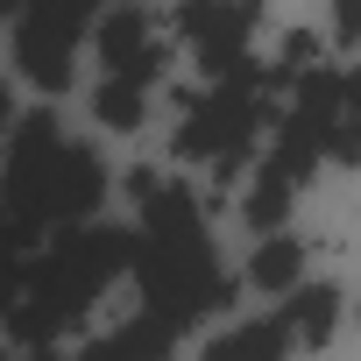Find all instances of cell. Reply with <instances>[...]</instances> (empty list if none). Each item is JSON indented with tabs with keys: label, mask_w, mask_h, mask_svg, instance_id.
<instances>
[{
	"label": "cell",
	"mask_w": 361,
	"mask_h": 361,
	"mask_svg": "<svg viewBox=\"0 0 361 361\" xmlns=\"http://www.w3.org/2000/svg\"><path fill=\"white\" fill-rule=\"evenodd\" d=\"M135 227H128V269H135V290H142V312H156L163 326H199L213 319L234 283H227V262L199 220V199L185 185H149L135 192Z\"/></svg>",
	"instance_id": "6da1fadb"
},
{
	"label": "cell",
	"mask_w": 361,
	"mask_h": 361,
	"mask_svg": "<svg viewBox=\"0 0 361 361\" xmlns=\"http://www.w3.org/2000/svg\"><path fill=\"white\" fill-rule=\"evenodd\" d=\"M106 206V163L92 142H78L50 106L15 114L0 135V220L22 241H43L57 227H78Z\"/></svg>",
	"instance_id": "7a4b0ae2"
},
{
	"label": "cell",
	"mask_w": 361,
	"mask_h": 361,
	"mask_svg": "<svg viewBox=\"0 0 361 361\" xmlns=\"http://www.w3.org/2000/svg\"><path fill=\"white\" fill-rule=\"evenodd\" d=\"M121 269H128V227H114L99 213L78 227H57V234H43V248H29L22 290L0 326L15 333V347H57L64 333L85 326V312L114 290Z\"/></svg>",
	"instance_id": "3957f363"
},
{
	"label": "cell",
	"mask_w": 361,
	"mask_h": 361,
	"mask_svg": "<svg viewBox=\"0 0 361 361\" xmlns=\"http://www.w3.org/2000/svg\"><path fill=\"white\" fill-rule=\"evenodd\" d=\"M276 85H283V78L262 71L255 57L234 64V71H220V78H206V92L185 106L177 156H185V163H213L220 177H234V170L248 163L255 135H262L269 114H276Z\"/></svg>",
	"instance_id": "277c9868"
},
{
	"label": "cell",
	"mask_w": 361,
	"mask_h": 361,
	"mask_svg": "<svg viewBox=\"0 0 361 361\" xmlns=\"http://www.w3.org/2000/svg\"><path fill=\"white\" fill-rule=\"evenodd\" d=\"M276 142H269V170H283L290 185H312L319 163H354V99H347V71L340 64H305L290 78V106L269 114Z\"/></svg>",
	"instance_id": "5b68a950"
},
{
	"label": "cell",
	"mask_w": 361,
	"mask_h": 361,
	"mask_svg": "<svg viewBox=\"0 0 361 361\" xmlns=\"http://www.w3.org/2000/svg\"><path fill=\"white\" fill-rule=\"evenodd\" d=\"M114 8V0H15L8 22V50L22 64V78L36 92H64L78 71V43L92 36V22Z\"/></svg>",
	"instance_id": "8992f818"
},
{
	"label": "cell",
	"mask_w": 361,
	"mask_h": 361,
	"mask_svg": "<svg viewBox=\"0 0 361 361\" xmlns=\"http://www.w3.org/2000/svg\"><path fill=\"white\" fill-rule=\"evenodd\" d=\"M255 22H262V15H255V0H185V8H177V36L192 43V57H199L206 78L248 64Z\"/></svg>",
	"instance_id": "52a82bcc"
},
{
	"label": "cell",
	"mask_w": 361,
	"mask_h": 361,
	"mask_svg": "<svg viewBox=\"0 0 361 361\" xmlns=\"http://www.w3.org/2000/svg\"><path fill=\"white\" fill-rule=\"evenodd\" d=\"M92 57H99V78H142V85H156L163 78V36H156V22L135 8V0H114V8L92 22Z\"/></svg>",
	"instance_id": "ba28073f"
},
{
	"label": "cell",
	"mask_w": 361,
	"mask_h": 361,
	"mask_svg": "<svg viewBox=\"0 0 361 361\" xmlns=\"http://www.w3.org/2000/svg\"><path fill=\"white\" fill-rule=\"evenodd\" d=\"M340 283H319V276H298L290 290H283V312H276V326L290 333V347H326L333 340V326H340Z\"/></svg>",
	"instance_id": "9c48e42d"
},
{
	"label": "cell",
	"mask_w": 361,
	"mask_h": 361,
	"mask_svg": "<svg viewBox=\"0 0 361 361\" xmlns=\"http://www.w3.org/2000/svg\"><path fill=\"white\" fill-rule=\"evenodd\" d=\"M170 347H177V326H163L156 312H135V319L106 326L99 340H85L78 361H170Z\"/></svg>",
	"instance_id": "30bf717a"
},
{
	"label": "cell",
	"mask_w": 361,
	"mask_h": 361,
	"mask_svg": "<svg viewBox=\"0 0 361 361\" xmlns=\"http://www.w3.org/2000/svg\"><path fill=\"white\" fill-rule=\"evenodd\" d=\"M305 269H312V255H305V241H298V234H283V227H276V234H262V241H255V255H248V283H255V290H276V298H283Z\"/></svg>",
	"instance_id": "8fae6325"
},
{
	"label": "cell",
	"mask_w": 361,
	"mask_h": 361,
	"mask_svg": "<svg viewBox=\"0 0 361 361\" xmlns=\"http://www.w3.org/2000/svg\"><path fill=\"white\" fill-rule=\"evenodd\" d=\"M206 361H290V333L276 326V312L269 319H241V326H227L206 347Z\"/></svg>",
	"instance_id": "7c38bea8"
},
{
	"label": "cell",
	"mask_w": 361,
	"mask_h": 361,
	"mask_svg": "<svg viewBox=\"0 0 361 361\" xmlns=\"http://www.w3.org/2000/svg\"><path fill=\"white\" fill-rule=\"evenodd\" d=\"M290 199H298V185H290L283 170H269V163H262V170L248 177V199H241V220H248L255 234H276V227H283V213H290Z\"/></svg>",
	"instance_id": "4fadbf2b"
},
{
	"label": "cell",
	"mask_w": 361,
	"mask_h": 361,
	"mask_svg": "<svg viewBox=\"0 0 361 361\" xmlns=\"http://www.w3.org/2000/svg\"><path fill=\"white\" fill-rule=\"evenodd\" d=\"M142 106H149V85L142 78H99L92 85V114L106 128H142Z\"/></svg>",
	"instance_id": "5bb4252c"
},
{
	"label": "cell",
	"mask_w": 361,
	"mask_h": 361,
	"mask_svg": "<svg viewBox=\"0 0 361 361\" xmlns=\"http://www.w3.org/2000/svg\"><path fill=\"white\" fill-rule=\"evenodd\" d=\"M29 248H36V241H22L8 220H0V319H8V305H15V290H22V262H29Z\"/></svg>",
	"instance_id": "9a60e30c"
},
{
	"label": "cell",
	"mask_w": 361,
	"mask_h": 361,
	"mask_svg": "<svg viewBox=\"0 0 361 361\" xmlns=\"http://www.w3.org/2000/svg\"><path fill=\"white\" fill-rule=\"evenodd\" d=\"M0 361H57L50 347H15V354H0Z\"/></svg>",
	"instance_id": "2e32d148"
},
{
	"label": "cell",
	"mask_w": 361,
	"mask_h": 361,
	"mask_svg": "<svg viewBox=\"0 0 361 361\" xmlns=\"http://www.w3.org/2000/svg\"><path fill=\"white\" fill-rule=\"evenodd\" d=\"M8 121H15V99H8V85H0V135H8Z\"/></svg>",
	"instance_id": "e0dca14e"
},
{
	"label": "cell",
	"mask_w": 361,
	"mask_h": 361,
	"mask_svg": "<svg viewBox=\"0 0 361 361\" xmlns=\"http://www.w3.org/2000/svg\"><path fill=\"white\" fill-rule=\"evenodd\" d=\"M8 22H15V0H0V29H8Z\"/></svg>",
	"instance_id": "ac0fdd59"
}]
</instances>
